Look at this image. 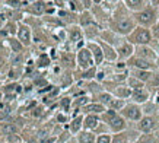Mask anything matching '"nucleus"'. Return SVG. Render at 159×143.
<instances>
[{
    "mask_svg": "<svg viewBox=\"0 0 159 143\" xmlns=\"http://www.w3.org/2000/svg\"><path fill=\"white\" fill-rule=\"evenodd\" d=\"M10 44H12V48H13L15 51H21V48H22V47H21V44H19L18 41H15V40H12Z\"/></svg>",
    "mask_w": 159,
    "mask_h": 143,
    "instance_id": "nucleus-18",
    "label": "nucleus"
},
{
    "mask_svg": "<svg viewBox=\"0 0 159 143\" xmlns=\"http://www.w3.org/2000/svg\"><path fill=\"white\" fill-rule=\"evenodd\" d=\"M34 114H35V115H40V114H41V109H35V112H34Z\"/></svg>",
    "mask_w": 159,
    "mask_h": 143,
    "instance_id": "nucleus-32",
    "label": "nucleus"
},
{
    "mask_svg": "<svg viewBox=\"0 0 159 143\" xmlns=\"http://www.w3.org/2000/svg\"><path fill=\"white\" fill-rule=\"evenodd\" d=\"M79 63H80V66L83 69L89 67L91 64H92V60H91V53L88 50H82L79 53Z\"/></svg>",
    "mask_w": 159,
    "mask_h": 143,
    "instance_id": "nucleus-1",
    "label": "nucleus"
},
{
    "mask_svg": "<svg viewBox=\"0 0 159 143\" xmlns=\"http://www.w3.org/2000/svg\"><path fill=\"white\" fill-rule=\"evenodd\" d=\"M114 143H124V139H121V137H117Z\"/></svg>",
    "mask_w": 159,
    "mask_h": 143,
    "instance_id": "nucleus-30",
    "label": "nucleus"
},
{
    "mask_svg": "<svg viewBox=\"0 0 159 143\" xmlns=\"http://www.w3.org/2000/svg\"><path fill=\"white\" fill-rule=\"evenodd\" d=\"M35 12H37V13H41L42 12V3H37V5H35Z\"/></svg>",
    "mask_w": 159,
    "mask_h": 143,
    "instance_id": "nucleus-24",
    "label": "nucleus"
},
{
    "mask_svg": "<svg viewBox=\"0 0 159 143\" xmlns=\"http://www.w3.org/2000/svg\"><path fill=\"white\" fill-rule=\"evenodd\" d=\"M108 115H109V118H111V127H112L114 130H121V128L124 127L123 118L117 117V115L114 114V111H108Z\"/></svg>",
    "mask_w": 159,
    "mask_h": 143,
    "instance_id": "nucleus-2",
    "label": "nucleus"
},
{
    "mask_svg": "<svg viewBox=\"0 0 159 143\" xmlns=\"http://www.w3.org/2000/svg\"><path fill=\"white\" fill-rule=\"evenodd\" d=\"M96 124H98V118L93 117V115H91V117L86 118V123H85V126L89 127V128H93V127H96Z\"/></svg>",
    "mask_w": 159,
    "mask_h": 143,
    "instance_id": "nucleus-11",
    "label": "nucleus"
},
{
    "mask_svg": "<svg viewBox=\"0 0 159 143\" xmlns=\"http://www.w3.org/2000/svg\"><path fill=\"white\" fill-rule=\"evenodd\" d=\"M152 127H153V121H152V118H143L142 123H140V128H142L143 132H149Z\"/></svg>",
    "mask_w": 159,
    "mask_h": 143,
    "instance_id": "nucleus-9",
    "label": "nucleus"
},
{
    "mask_svg": "<svg viewBox=\"0 0 159 143\" xmlns=\"http://www.w3.org/2000/svg\"><path fill=\"white\" fill-rule=\"evenodd\" d=\"M80 143H93V135L83 133V135L80 136Z\"/></svg>",
    "mask_w": 159,
    "mask_h": 143,
    "instance_id": "nucleus-12",
    "label": "nucleus"
},
{
    "mask_svg": "<svg viewBox=\"0 0 159 143\" xmlns=\"http://www.w3.org/2000/svg\"><path fill=\"white\" fill-rule=\"evenodd\" d=\"M140 53H143V54H146V56H152V54H151V50H142Z\"/></svg>",
    "mask_w": 159,
    "mask_h": 143,
    "instance_id": "nucleus-29",
    "label": "nucleus"
},
{
    "mask_svg": "<svg viewBox=\"0 0 159 143\" xmlns=\"http://www.w3.org/2000/svg\"><path fill=\"white\" fill-rule=\"evenodd\" d=\"M45 64H48V57L45 54H42L41 59H40V66H45Z\"/></svg>",
    "mask_w": 159,
    "mask_h": 143,
    "instance_id": "nucleus-19",
    "label": "nucleus"
},
{
    "mask_svg": "<svg viewBox=\"0 0 159 143\" xmlns=\"http://www.w3.org/2000/svg\"><path fill=\"white\" fill-rule=\"evenodd\" d=\"M98 143H109V136H101L98 139Z\"/></svg>",
    "mask_w": 159,
    "mask_h": 143,
    "instance_id": "nucleus-20",
    "label": "nucleus"
},
{
    "mask_svg": "<svg viewBox=\"0 0 159 143\" xmlns=\"http://www.w3.org/2000/svg\"><path fill=\"white\" fill-rule=\"evenodd\" d=\"M155 35H156V37H159V26L155 29Z\"/></svg>",
    "mask_w": 159,
    "mask_h": 143,
    "instance_id": "nucleus-33",
    "label": "nucleus"
},
{
    "mask_svg": "<svg viewBox=\"0 0 159 143\" xmlns=\"http://www.w3.org/2000/svg\"><path fill=\"white\" fill-rule=\"evenodd\" d=\"M130 53H131V48H130L128 45H126V47H123V48L120 50V54H121V56H128Z\"/></svg>",
    "mask_w": 159,
    "mask_h": 143,
    "instance_id": "nucleus-17",
    "label": "nucleus"
},
{
    "mask_svg": "<svg viewBox=\"0 0 159 143\" xmlns=\"http://www.w3.org/2000/svg\"><path fill=\"white\" fill-rule=\"evenodd\" d=\"M72 38H73V40H79V38H80V34H79L77 31H75V32H73V35H72Z\"/></svg>",
    "mask_w": 159,
    "mask_h": 143,
    "instance_id": "nucleus-27",
    "label": "nucleus"
},
{
    "mask_svg": "<svg viewBox=\"0 0 159 143\" xmlns=\"http://www.w3.org/2000/svg\"><path fill=\"white\" fill-rule=\"evenodd\" d=\"M54 142V137H50V139H45V140H42L41 143H53Z\"/></svg>",
    "mask_w": 159,
    "mask_h": 143,
    "instance_id": "nucleus-28",
    "label": "nucleus"
},
{
    "mask_svg": "<svg viewBox=\"0 0 159 143\" xmlns=\"http://www.w3.org/2000/svg\"><path fill=\"white\" fill-rule=\"evenodd\" d=\"M63 105H64V108H67V107H69V99H64V101H63Z\"/></svg>",
    "mask_w": 159,
    "mask_h": 143,
    "instance_id": "nucleus-31",
    "label": "nucleus"
},
{
    "mask_svg": "<svg viewBox=\"0 0 159 143\" xmlns=\"http://www.w3.org/2000/svg\"><path fill=\"white\" fill-rule=\"evenodd\" d=\"M19 38H21V41H24L26 44V42H29V29L26 28V26H21V29H19Z\"/></svg>",
    "mask_w": 159,
    "mask_h": 143,
    "instance_id": "nucleus-8",
    "label": "nucleus"
},
{
    "mask_svg": "<svg viewBox=\"0 0 159 143\" xmlns=\"http://www.w3.org/2000/svg\"><path fill=\"white\" fill-rule=\"evenodd\" d=\"M80 123H82V118H76L73 121V124H72V132H76L79 128V126H80Z\"/></svg>",
    "mask_w": 159,
    "mask_h": 143,
    "instance_id": "nucleus-16",
    "label": "nucleus"
},
{
    "mask_svg": "<svg viewBox=\"0 0 159 143\" xmlns=\"http://www.w3.org/2000/svg\"><path fill=\"white\" fill-rule=\"evenodd\" d=\"M139 79H143V80H146V79H148V77H149V73H146V72H140V73H139Z\"/></svg>",
    "mask_w": 159,
    "mask_h": 143,
    "instance_id": "nucleus-23",
    "label": "nucleus"
},
{
    "mask_svg": "<svg viewBox=\"0 0 159 143\" xmlns=\"http://www.w3.org/2000/svg\"><path fill=\"white\" fill-rule=\"evenodd\" d=\"M133 96H134V99H136V101H139V102H143V101H146V99H148V93L144 92L143 89H140V88H137V89L134 91Z\"/></svg>",
    "mask_w": 159,
    "mask_h": 143,
    "instance_id": "nucleus-7",
    "label": "nucleus"
},
{
    "mask_svg": "<svg viewBox=\"0 0 159 143\" xmlns=\"http://www.w3.org/2000/svg\"><path fill=\"white\" fill-rule=\"evenodd\" d=\"M151 41V35L149 32L146 31V29H142V31H139L137 35H136V42H139V44H146V42Z\"/></svg>",
    "mask_w": 159,
    "mask_h": 143,
    "instance_id": "nucleus-4",
    "label": "nucleus"
},
{
    "mask_svg": "<svg viewBox=\"0 0 159 143\" xmlns=\"http://www.w3.org/2000/svg\"><path fill=\"white\" fill-rule=\"evenodd\" d=\"M137 19L142 24H149V22H152V19H153V13H152L151 10H146V12H143L140 15H137Z\"/></svg>",
    "mask_w": 159,
    "mask_h": 143,
    "instance_id": "nucleus-6",
    "label": "nucleus"
},
{
    "mask_svg": "<svg viewBox=\"0 0 159 143\" xmlns=\"http://www.w3.org/2000/svg\"><path fill=\"white\" fill-rule=\"evenodd\" d=\"M92 50L95 51V57H96V63H101V60H102V54H101L99 47H96V45H92Z\"/></svg>",
    "mask_w": 159,
    "mask_h": 143,
    "instance_id": "nucleus-13",
    "label": "nucleus"
},
{
    "mask_svg": "<svg viewBox=\"0 0 159 143\" xmlns=\"http://www.w3.org/2000/svg\"><path fill=\"white\" fill-rule=\"evenodd\" d=\"M21 57H19V56H16V57H13V59H12V63H13V64H18V63H21Z\"/></svg>",
    "mask_w": 159,
    "mask_h": 143,
    "instance_id": "nucleus-26",
    "label": "nucleus"
},
{
    "mask_svg": "<svg viewBox=\"0 0 159 143\" xmlns=\"http://www.w3.org/2000/svg\"><path fill=\"white\" fill-rule=\"evenodd\" d=\"M86 111H93V112H101V111H104V108H102L101 105H88V107H86Z\"/></svg>",
    "mask_w": 159,
    "mask_h": 143,
    "instance_id": "nucleus-15",
    "label": "nucleus"
},
{
    "mask_svg": "<svg viewBox=\"0 0 159 143\" xmlns=\"http://www.w3.org/2000/svg\"><path fill=\"white\" fill-rule=\"evenodd\" d=\"M131 29H133V22H131L130 19H121V21L118 22V31H120V32L127 34V32H130Z\"/></svg>",
    "mask_w": 159,
    "mask_h": 143,
    "instance_id": "nucleus-3",
    "label": "nucleus"
},
{
    "mask_svg": "<svg viewBox=\"0 0 159 143\" xmlns=\"http://www.w3.org/2000/svg\"><path fill=\"white\" fill-rule=\"evenodd\" d=\"M111 105L114 108H120V107H123V101H111Z\"/></svg>",
    "mask_w": 159,
    "mask_h": 143,
    "instance_id": "nucleus-22",
    "label": "nucleus"
},
{
    "mask_svg": "<svg viewBox=\"0 0 159 143\" xmlns=\"http://www.w3.org/2000/svg\"><path fill=\"white\" fill-rule=\"evenodd\" d=\"M127 3H128V5H130V8H139V6H140V5H143L142 2H127Z\"/></svg>",
    "mask_w": 159,
    "mask_h": 143,
    "instance_id": "nucleus-21",
    "label": "nucleus"
},
{
    "mask_svg": "<svg viewBox=\"0 0 159 143\" xmlns=\"http://www.w3.org/2000/svg\"><path fill=\"white\" fill-rule=\"evenodd\" d=\"M156 82H158V83H159V76H158V77H156Z\"/></svg>",
    "mask_w": 159,
    "mask_h": 143,
    "instance_id": "nucleus-34",
    "label": "nucleus"
},
{
    "mask_svg": "<svg viewBox=\"0 0 159 143\" xmlns=\"http://www.w3.org/2000/svg\"><path fill=\"white\" fill-rule=\"evenodd\" d=\"M2 132L5 135H13V133H16V127L13 126V124H5V126L2 127Z\"/></svg>",
    "mask_w": 159,
    "mask_h": 143,
    "instance_id": "nucleus-10",
    "label": "nucleus"
},
{
    "mask_svg": "<svg viewBox=\"0 0 159 143\" xmlns=\"http://www.w3.org/2000/svg\"><path fill=\"white\" fill-rule=\"evenodd\" d=\"M124 114H126L127 117L133 118V120H139L140 118V111L137 107H133V105H130V107H127L126 111H124Z\"/></svg>",
    "mask_w": 159,
    "mask_h": 143,
    "instance_id": "nucleus-5",
    "label": "nucleus"
},
{
    "mask_svg": "<svg viewBox=\"0 0 159 143\" xmlns=\"http://www.w3.org/2000/svg\"><path fill=\"white\" fill-rule=\"evenodd\" d=\"M101 99H102V102H111V96L109 95H102Z\"/></svg>",
    "mask_w": 159,
    "mask_h": 143,
    "instance_id": "nucleus-25",
    "label": "nucleus"
},
{
    "mask_svg": "<svg viewBox=\"0 0 159 143\" xmlns=\"http://www.w3.org/2000/svg\"><path fill=\"white\" fill-rule=\"evenodd\" d=\"M134 64H136L137 67H140V69H148L149 67V63L144 61V60H134Z\"/></svg>",
    "mask_w": 159,
    "mask_h": 143,
    "instance_id": "nucleus-14",
    "label": "nucleus"
}]
</instances>
